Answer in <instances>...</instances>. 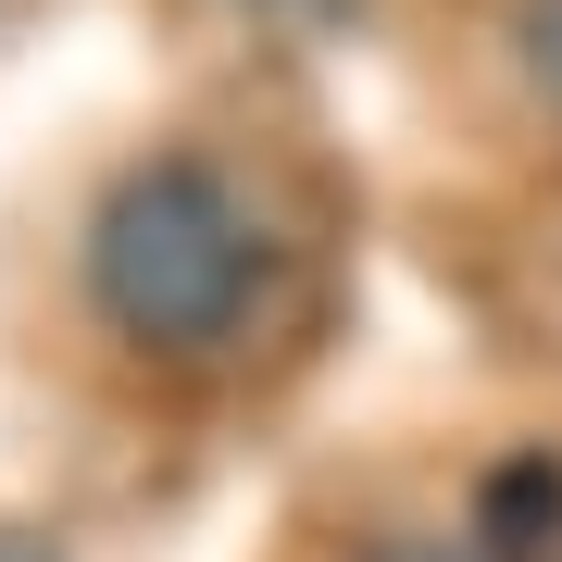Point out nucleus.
Here are the masks:
<instances>
[{"label": "nucleus", "mask_w": 562, "mask_h": 562, "mask_svg": "<svg viewBox=\"0 0 562 562\" xmlns=\"http://www.w3.org/2000/svg\"><path fill=\"white\" fill-rule=\"evenodd\" d=\"M0 562H50V550H25V538H0Z\"/></svg>", "instance_id": "obj_5"}, {"label": "nucleus", "mask_w": 562, "mask_h": 562, "mask_svg": "<svg viewBox=\"0 0 562 562\" xmlns=\"http://www.w3.org/2000/svg\"><path fill=\"white\" fill-rule=\"evenodd\" d=\"M262 276H276V225L225 162H138V176L101 201L88 225V301H101L113 338L138 350H225L262 313Z\"/></svg>", "instance_id": "obj_1"}, {"label": "nucleus", "mask_w": 562, "mask_h": 562, "mask_svg": "<svg viewBox=\"0 0 562 562\" xmlns=\"http://www.w3.org/2000/svg\"><path fill=\"white\" fill-rule=\"evenodd\" d=\"M250 13H276V25H313V13H338V0H250Z\"/></svg>", "instance_id": "obj_4"}, {"label": "nucleus", "mask_w": 562, "mask_h": 562, "mask_svg": "<svg viewBox=\"0 0 562 562\" xmlns=\"http://www.w3.org/2000/svg\"><path fill=\"white\" fill-rule=\"evenodd\" d=\"M513 50H525V76H538V101L562 113V0H525V13H513Z\"/></svg>", "instance_id": "obj_2"}, {"label": "nucleus", "mask_w": 562, "mask_h": 562, "mask_svg": "<svg viewBox=\"0 0 562 562\" xmlns=\"http://www.w3.org/2000/svg\"><path fill=\"white\" fill-rule=\"evenodd\" d=\"M362 562H487V550H450V538H401V550H362Z\"/></svg>", "instance_id": "obj_3"}]
</instances>
